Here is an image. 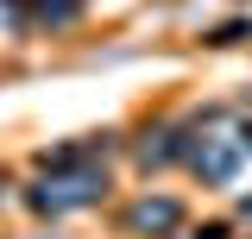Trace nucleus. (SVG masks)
Listing matches in <instances>:
<instances>
[{"instance_id":"nucleus-4","label":"nucleus","mask_w":252,"mask_h":239,"mask_svg":"<svg viewBox=\"0 0 252 239\" xmlns=\"http://www.w3.org/2000/svg\"><path fill=\"white\" fill-rule=\"evenodd\" d=\"M195 239H227V227H202V233H195Z\"/></svg>"},{"instance_id":"nucleus-2","label":"nucleus","mask_w":252,"mask_h":239,"mask_svg":"<svg viewBox=\"0 0 252 239\" xmlns=\"http://www.w3.org/2000/svg\"><path fill=\"white\" fill-rule=\"evenodd\" d=\"M126 220H132V227H145V233H170V227H177V220H183V208H177V202H164V195H158V202H139V208L126 214Z\"/></svg>"},{"instance_id":"nucleus-1","label":"nucleus","mask_w":252,"mask_h":239,"mask_svg":"<svg viewBox=\"0 0 252 239\" xmlns=\"http://www.w3.org/2000/svg\"><path fill=\"white\" fill-rule=\"evenodd\" d=\"M107 182H101V170H82V177H57V182H44V189H32V208H44V214H63V208H82V202H94Z\"/></svg>"},{"instance_id":"nucleus-3","label":"nucleus","mask_w":252,"mask_h":239,"mask_svg":"<svg viewBox=\"0 0 252 239\" xmlns=\"http://www.w3.org/2000/svg\"><path fill=\"white\" fill-rule=\"evenodd\" d=\"M76 13H82V0H38V19H51V26L76 19Z\"/></svg>"}]
</instances>
